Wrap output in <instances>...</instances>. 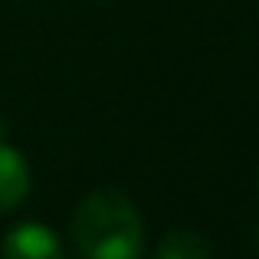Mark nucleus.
Segmentation results:
<instances>
[{"mask_svg":"<svg viewBox=\"0 0 259 259\" xmlns=\"http://www.w3.org/2000/svg\"><path fill=\"white\" fill-rule=\"evenodd\" d=\"M30 190V164L20 151L0 141V213L13 210Z\"/></svg>","mask_w":259,"mask_h":259,"instance_id":"3","label":"nucleus"},{"mask_svg":"<svg viewBox=\"0 0 259 259\" xmlns=\"http://www.w3.org/2000/svg\"><path fill=\"white\" fill-rule=\"evenodd\" d=\"M4 135H7V128H4V121H0V141H4Z\"/></svg>","mask_w":259,"mask_h":259,"instance_id":"5","label":"nucleus"},{"mask_svg":"<svg viewBox=\"0 0 259 259\" xmlns=\"http://www.w3.org/2000/svg\"><path fill=\"white\" fill-rule=\"evenodd\" d=\"M0 256L4 259H66L63 243L46 223L26 220L7 230L4 243H0Z\"/></svg>","mask_w":259,"mask_h":259,"instance_id":"2","label":"nucleus"},{"mask_svg":"<svg viewBox=\"0 0 259 259\" xmlns=\"http://www.w3.org/2000/svg\"><path fill=\"white\" fill-rule=\"evenodd\" d=\"M154 259H210V243L197 230H171L158 243Z\"/></svg>","mask_w":259,"mask_h":259,"instance_id":"4","label":"nucleus"},{"mask_svg":"<svg viewBox=\"0 0 259 259\" xmlns=\"http://www.w3.org/2000/svg\"><path fill=\"white\" fill-rule=\"evenodd\" d=\"M72 240L85 259H141L145 223L118 190H92L72 213Z\"/></svg>","mask_w":259,"mask_h":259,"instance_id":"1","label":"nucleus"}]
</instances>
